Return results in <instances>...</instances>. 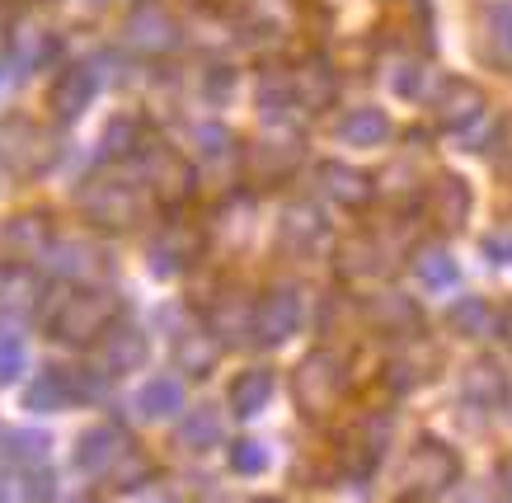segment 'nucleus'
I'll return each mask as SVG.
<instances>
[{
	"instance_id": "1",
	"label": "nucleus",
	"mask_w": 512,
	"mask_h": 503,
	"mask_svg": "<svg viewBox=\"0 0 512 503\" xmlns=\"http://www.w3.org/2000/svg\"><path fill=\"white\" fill-rule=\"evenodd\" d=\"M43 320L47 330L66 339V344H99L118 320V301L109 292H99V287H71V292H57V301L47 306Z\"/></svg>"
},
{
	"instance_id": "36",
	"label": "nucleus",
	"mask_w": 512,
	"mask_h": 503,
	"mask_svg": "<svg viewBox=\"0 0 512 503\" xmlns=\"http://www.w3.org/2000/svg\"><path fill=\"white\" fill-rule=\"evenodd\" d=\"M198 146H202V156H212V160L217 156H240L221 127H198Z\"/></svg>"
},
{
	"instance_id": "15",
	"label": "nucleus",
	"mask_w": 512,
	"mask_h": 503,
	"mask_svg": "<svg viewBox=\"0 0 512 503\" xmlns=\"http://www.w3.org/2000/svg\"><path fill=\"white\" fill-rule=\"evenodd\" d=\"M156 254L165 268H188L207 254V231L193 217H170L156 236Z\"/></svg>"
},
{
	"instance_id": "37",
	"label": "nucleus",
	"mask_w": 512,
	"mask_h": 503,
	"mask_svg": "<svg viewBox=\"0 0 512 503\" xmlns=\"http://www.w3.org/2000/svg\"><path fill=\"white\" fill-rule=\"evenodd\" d=\"M494 160L503 174H512V118H503L494 132Z\"/></svg>"
},
{
	"instance_id": "27",
	"label": "nucleus",
	"mask_w": 512,
	"mask_h": 503,
	"mask_svg": "<svg viewBox=\"0 0 512 503\" xmlns=\"http://www.w3.org/2000/svg\"><path fill=\"white\" fill-rule=\"evenodd\" d=\"M447 320H451V330L466 334V339H484V334H494V306H489V301H480V297L456 301Z\"/></svg>"
},
{
	"instance_id": "28",
	"label": "nucleus",
	"mask_w": 512,
	"mask_h": 503,
	"mask_svg": "<svg viewBox=\"0 0 512 503\" xmlns=\"http://www.w3.org/2000/svg\"><path fill=\"white\" fill-rule=\"evenodd\" d=\"M179 442H184L188 452H207V447H217L221 442V414L217 409H193V414H184V424H179Z\"/></svg>"
},
{
	"instance_id": "23",
	"label": "nucleus",
	"mask_w": 512,
	"mask_h": 503,
	"mask_svg": "<svg viewBox=\"0 0 512 503\" xmlns=\"http://www.w3.org/2000/svg\"><path fill=\"white\" fill-rule=\"evenodd\" d=\"M484 38H489V57L512 71V0H494L484 10Z\"/></svg>"
},
{
	"instance_id": "35",
	"label": "nucleus",
	"mask_w": 512,
	"mask_h": 503,
	"mask_svg": "<svg viewBox=\"0 0 512 503\" xmlns=\"http://www.w3.org/2000/svg\"><path fill=\"white\" fill-rule=\"evenodd\" d=\"M24 367V344L15 334H0V381H10Z\"/></svg>"
},
{
	"instance_id": "3",
	"label": "nucleus",
	"mask_w": 512,
	"mask_h": 503,
	"mask_svg": "<svg viewBox=\"0 0 512 503\" xmlns=\"http://www.w3.org/2000/svg\"><path fill=\"white\" fill-rule=\"evenodd\" d=\"M456 480H461V456L451 452L447 442L419 438L414 452L404 456V466H400V499L428 503V499H437V494H447Z\"/></svg>"
},
{
	"instance_id": "24",
	"label": "nucleus",
	"mask_w": 512,
	"mask_h": 503,
	"mask_svg": "<svg viewBox=\"0 0 512 503\" xmlns=\"http://www.w3.org/2000/svg\"><path fill=\"white\" fill-rule=\"evenodd\" d=\"M90 95H94V76L85 71V66L62 71V76H57V85H52V104H57V113H62V118H76V113L90 104Z\"/></svg>"
},
{
	"instance_id": "18",
	"label": "nucleus",
	"mask_w": 512,
	"mask_h": 503,
	"mask_svg": "<svg viewBox=\"0 0 512 503\" xmlns=\"http://www.w3.org/2000/svg\"><path fill=\"white\" fill-rule=\"evenodd\" d=\"M461 400H466V405H475V409L508 405V372H503L494 358L470 362L466 377H461Z\"/></svg>"
},
{
	"instance_id": "5",
	"label": "nucleus",
	"mask_w": 512,
	"mask_h": 503,
	"mask_svg": "<svg viewBox=\"0 0 512 503\" xmlns=\"http://www.w3.org/2000/svg\"><path fill=\"white\" fill-rule=\"evenodd\" d=\"M141 160H146V193L156 203H184L193 193V165L174 146H141Z\"/></svg>"
},
{
	"instance_id": "39",
	"label": "nucleus",
	"mask_w": 512,
	"mask_h": 503,
	"mask_svg": "<svg viewBox=\"0 0 512 503\" xmlns=\"http://www.w3.org/2000/svg\"><path fill=\"white\" fill-rule=\"evenodd\" d=\"M484 250H489V259H512V231L489 236V240H484Z\"/></svg>"
},
{
	"instance_id": "41",
	"label": "nucleus",
	"mask_w": 512,
	"mask_h": 503,
	"mask_svg": "<svg viewBox=\"0 0 512 503\" xmlns=\"http://www.w3.org/2000/svg\"><path fill=\"white\" fill-rule=\"evenodd\" d=\"M498 325H503V334H508V344H512V301H508V311H503V320H498Z\"/></svg>"
},
{
	"instance_id": "7",
	"label": "nucleus",
	"mask_w": 512,
	"mask_h": 503,
	"mask_svg": "<svg viewBox=\"0 0 512 503\" xmlns=\"http://www.w3.org/2000/svg\"><path fill=\"white\" fill-rule=\"evenodd\" d=\"M334 268H339V278L348 287H362V283H381L390 268H395V259H390V250L376 236H353L339 245Z\"/></svg>"
},
{
	"instance_id": "2",
	"label": "nucleus",
	"mask_w": 512,
	"mask_h": 503,
	"mask_svg": "<svg viewBox=\"0 0 512 503\" xmlns=\"http://www.w3.org/2000/svg\"><path fill=\"white\" fill-rule=\"evenodd\" d=\"M343 386H348V367H343L339 353H329V348H311L301 367H296L292 377V395H296V409L306 414V419H329L343 400Z\"/></svg>"
},
{
	"instance_id": "19",
	"label": "nucleus",
	"mask_w": 512,
	"mask_h": 503,
	"mask_svg": "<svg viewBox=\"0 0 512 503\" xmlns=\"http://www.w3.org/2000/svg\"><path fill=\"white\" fill-rule=\"evenodd\" d=\"M99 372H132V367H141L146 362V334L132 330V325H113L104 339H99Z\"/></svg>"
},
{
	"instance_id": "9",
	"label": "nucleus",
	"mask_w": 512,
	"mask_h": 503,
	"mask_svg": "<svg viewBox=\"0 0 512 503\" xmlns=\"http://www.w3.org/2000/svg\"><path fill=\"white\" fill-rule=\"evenodd\" d=\"M423 212L433 217V226L442 231H456V226H466L470 217V184L461 174H433V184L423 189Z\"/></svg>"
},
{
	"instance_id": "34",
	"label": "nucleus",
	"mask_w": 512,
	"mask_h": 503,
	"mask_svg": "<svg viewBox=\"0 0 512 503\" xmlns=\"http://www.w3.org/2000/svg\"><path fill=\"white\" fill-rule=\"evenodd\" d=\"M231 466H235V471H264V466H268V452L254 438H240L231 447Z\"/></svg>"
},
{
	"instance_id": "14",
	"label": "nucleus",
	"mask_w": 512,
	"mask_h": 503,
	"mask_svg": "<svg viewBox=\"0 0 512 503\" xmlns=\"http://www.w3.org/2000/svg\"><path fill=\"white\" fill-rule=\"evenodd\" d=\"M127 452H132V442H127L123 428L104 424V428H90V433L80 438L76 466H80V471H90V475H113L127 461Z\"/></svg>"
},
{
	"instance_id": "20",
	"label": "nucleus",
	"mask_w": 512,
	"mask_h": 503,
	"mask_svg": "<svg viewBox=\"0 0 512 503\" xmlns=\"http://www.w3.org/2000/svg\"><path fill=\"white\" fill-rule=\"evenodd\" d=\"M339 137L348 146H381L390 137V118L381 109H353L339 118Z\"/></svg>"
},
{
	"instance_id": "38",
	"label": "nucleus",
	"mask_w": 512,
	"mask_h": 503,
	"mask_svg": "<svg viewBox=\"0 0 512 503\" xmlns=\"http://www.w3.org/2000/svg\"><path fill=\"white\" fill-rule=\"evenodd\" d=\"M231 85H235L231 66H212V76H207V95H212V99H226V95H231Z\"/></svg>"
},
{
	"instance_id": "11",
	"label": "nucleus",
	"mask_w": 512,
	"mask_h": 503,
	"mask_svg": "<svg viewBox=\"0 0 512 503\" xmlns=\"http://www.w3.org/2000/svg\"><path fill=\"white\" fill-rule=\"evenodd\" d=\"M296 160H301V137H292V132H268V137H259V142L245 151V170L254 174V179L273 184V179L296 170Z\"/></svg>"
},
{
	"instance_id": "40",
	"label": "nucleus",
	"mask_w": 512,
	"mask_h": 503,
	"mask_svg": "<svg viewBox=\"0 0 512 503\" xmlns=\"http://www.w3.org/2000/svg\"><path fill=\"white\" fill-rule=\"evenodd\" d=\"M498 485H503V494L512 499V452L503 456V461H498Z\"/></svg>"
},
{
	"instance_id": "29",
	"label": "nucleus",
	"mask_w": 512,
	"mask_h": 503,
	"mask_svg": "<svg viewBox=\"0 0 512 503\" xmlns=\"http://www.w3.org/2000/svg\"><path fill=\"white\" fill-rule=\"evenodd\" d=\"M325 236V217L315 212V207H292L287 217H282V240L287 245H296V250H306V245H315V240Z\"/></svg>"
},
{
	"instance_id": "4",
	"label": "nucleus",
	"mask_w": 512,
	"mask_h": 503,
	"mask_svg": "<svg viewBox=\"0 0 512 503\" xmlns=\"http://www.w3.org/2000/svg\"><path fill=\"white\" fill-rule=\"evenodd\" d=\"M76 207L94 221V226H109V231H132V226L146 217V193H141L132 179L99 174V179H85V184H80Z\"/></svg>"
},
{
	"instance_id": "26",
	"label": "nucleus",
	"mask_w": 512,
	"mask_h": 503,
	"mask_svg": "<svg viewBox=\"0 0 512 503\" xmlns=\"http://www.w3.org/2000/svg\"><path fill=\"white\" fill-rule=\"evenodd\" d=\"M184 405V386L174 377H156V381H146L137 395V409L146 414V419H165V414H174V409Z\"/></svg>"
},
{
	"instance_id": "32",
	"label": "nucleus",
	"mask_w": 512,
	"mask_h": 503,
	"mask_svg": "<svg viewBox=\"0 0 512 503\" xmlns=\"http://www.w3.org/2000/svg\"><path fill=\"white\" fill-rule=\"evenodd\" d=\"M71 395H76V386L66 377H38L29 386V409H62V405H71Z\"/></svg>"
},
{
	"instance_id": "16",
	"label": "nucleus",
	"mask_w": 512,
	"mask_h": 503,
	"mask_svg": "<svg viewBox=\"0 0 512 503\" xmlns=\"http://www.w3.org/2000/svg\"><path fill=\"white\" fill-rule=\"evenodd\" d=\"M367 325L390 334V339H419L423 315L404 292H376V297L367 301Z\"/></svg>"
},
{
	"instance_id": "13",
	"label": "nucleus",
	"mask_w": 512,
	"mask_h": 503,
	"mask_svg": "<svg viewBox=\"0 0 512 503\" xmlns=\"http://www.w3.org/2000/svg\"><path fill=\"white\" fill-rule=\"evenodd\" d=\"M315 189L325 193L329 203H339V207H367L376 198V179L372 174H362L353 170V165H339V160H325L320 170H315Z\"/></svg>"
},
{
	"instance_id": "22",
	"label": "nucleus",
	"mask_w": 512,
	"mask_h": 503,
	"mask_svg": "<svg viewBox=\"0 0 512 503\" xmlns=\"http://www.w3.org/2000/svg\"><path fill=\"white\" fill-rule=\"evenodd\" d=\"M268 395H273V372L268 367H249V372H240V377L231 381V409L235 414H254V409L268 405Z\"/></svg>"
},
{
	"instance_id": "21",
	"label": "nucleus",
	"mask_w": 512,
	"mask_h": 503,
	"mask_svg": "<svg viewBox=\"0 0 512 503\" xmlns=\"http://www.w3.org/2000/svg\"><path fill=\"white\" fill-rule=\"evenodd\" d=\"M47 240H52V226H47L43 212H24V217H15L10 226H5V250L10 254H43Z\"/></svg>"
},
{
	"instance_id": "31",
	"label": "nucleus",
	"mask_w": 512,
	"mask_h": 503,
	"mask_svg": "<svg viewBox=\"0 0 512 503\" xmlns=\"http://www.w3.org/2000/svg\"><path fill=\"white\" fill-rule=\"evenodd\" d=\"M15 52L24 62H47L52 52H57V33L47 29V24H24L15 33Z\"/></svg>"
},
{
	"instance_id": "17",
	"label": "nucleus",
	"mask_w": 512,
	"mask_h": 503,
	"mask_svg": "<svg viewBox=\"0 0 512 503\" xmlns=\"http://www.w3.org/2000/svg\"><path fill=\"white\" fill-rule=\"evenodd\" d=\"M292 71V99H296V109H329L334 104V95H339V80H334V66L320 62V57H306V62H296L287 66Z\"/></svg>"
},
{
	"instance_id": "8",
	"label": "nucleus",
	"mask_w": 512,
	"mask_h": 503,
	"mask_svg": "<svg viewBox=\"0 0 512 503\" xmlns=\"http://www.w3.org/2000/svg\"><path fill=\"white\" fill-rule=\"evenodd\" d=\"M127 43L141 57H165V52L179 48V24H174L170 10L160 5H137L132 19H127Z\"/></svg>"
},
{
	"instance_id": "33",
	"label": "nucleus",
	"mask_w": 512,
	"mask_h": 503,
	"mask_svg": "<svg viewBox=\"0 0 512 503\" xmlns=\"http://www.w3.org/2000/svg\"><path fill=\"white\" fill-rule=\"evenodd\" d=\"M217 358V339L212 334H184L179 339V362H184L188 372H207Z\"/></svg>"
},
{
	"instance_id": "10",
	"label": "nucleus",
	"mask_w": 512,
	"mask_h": 503,
	"mask_svg": "<svg viewBox=\"0 0 512 503\" xmlns=\"http://www.w3.org/2000/svg\"><path fill=\"white\" fill-rule=\"evenodd\" d=\"M301 325V292L296 287H273L254 301V334L264 344H282Z\"/></svg>"
},
{
	"instance_id": "6",
	"label": "nucleus",
	"mask_w": 512,
	"mask_h": 503,
	"mask_svg": "<svg viewBox=\"0 0 512 503\" xmlns=\"http://www.w3.org/2000/svg\"><path fill=\"white\" fill-rule=\"evenodd\" d=\"M0 160L19 174H43L57 160V142L47 137L43 127L10 123V127H0Z\"/></svg>"
},
{
	"instance_id": "25",
	"label": "nucleus",
	"mask_w": 512,
	"mask_h": 503,
	"mask_svg": "<svg viewBox=\"0 0 512 503\" xmlns=\"http://www.w3.org/2000/svg\"><path fill=\"white\" fill-rule=\"evenodd\" d=\"M141 146H146V123L132 118V113H118L109 127H104V151L118 160L127 156H141Z\"/></svg>"
},
{
	"instance_id": "30",
	"label": "nucleus",
	"mask_w": 512,
	"mask_h": 503,
	"mask_svg": "<svg viewBox=\"0 0 512 503\" xmlns=\"http://www.w3.org/2000/svg\"><path fill=\"white\" fill-rule=\"evenodd\" d=\"M414 273H419L423 287H451L456 283V259H451L447 250H419V259H414Z\"/></svg>"
},
{
	"instance_id": "12",
	"label": "nucleus",
	"mask_w": 512,
	"mask_h": 503,
	"mask_svg": "<svg viewBox=\"0 0 512 503\" xmlns=\"http://www.w3.org/2000/svg\"><path fill=\"white\" fill-rule=\"evenodd\" d=\"M433 113L447 132H466L484 113V90L475 80H461V76L442 80V90H437V99H433Z\"/></svg>"
}]
</instances>
